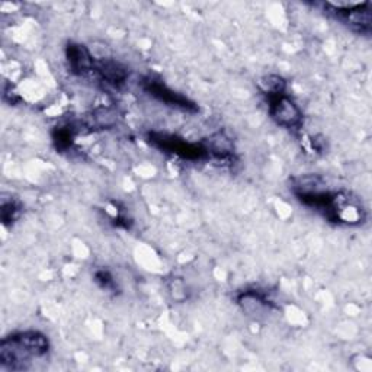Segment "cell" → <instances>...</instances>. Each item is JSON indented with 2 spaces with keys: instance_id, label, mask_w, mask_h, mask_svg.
Instances as JSON below:
<instances>
[{
  "instance_id": "6da1fadb",
  "label": "cell",
  "mask_w": 372,
  "mask_h": 372,
  "mask_svg": "<svg viewBox=\"0 0 372 372\" xmlns=\"http://www.w3.org/2000/svg\"><path fill=\"white\" fill-rule=\"evenodd\" d=\"M50 340L41 331L25 330L5 338L0 343V364L5 368L19 371L27 368L31 358L46 357Z\"/></svg>"
},
{
  "instance_id": "7a4b0ae2",
  "label": "cell",
  "mask_w": 372,
  "mask_h": 372,
  "mask_svg": "<svg viewBox=\"0 0 372 372\" xmlns=\"http://www.w3.org/2000/svg\"><path fill=\"white\" fill-rule=\"evenodd\" d=\"M149 143L153 147L159 149L160 151L178 156V158L189 162H201L209 159V151L205 144L186 142L178 135L165 132H150Z\"/></svg>"
},
{
  "instance_id": "3957f363",
  "label": "cell",
  "mask_w": 372,
  "mask_h": 372,
  "mask_svg": "<svg viewBox=\"0 0 372 372\" xmlns=\"http://www.w3.org/2000/svg\"><path fill=\"white\" fill-rule=\"evenodd\" d=\"M140 85H142V89L149 96H151L153 99H156L160 104H165L166 106L179 109L184 112H189V113H197L200 111V106L193 101H191L188 96L173 90L172 88H169L166 83H163L159 79H154V77L147 76V77H143Z\"/></svg>"
},
{
  "instance_id": "277c9868",
  "label": "cell",
  "mask_w": 372,
  "mask_h": 372,
  "mask_svg": "<svg viewBox=\"0 0 372 372\" xmlns=\"http://www.w3.org/2000/svg\"><path fill=\"white\" fill-rule=\"evenodd\" d=\"M324 8L330 11L339 19L340 22L346 24L352 29H355L361 34H369L371 32V24H372V15H371V4H336L329 2L324 4Z\"/></svg>"
},
{
  "instance_id": "5b68a950",
  "label": "cell",
  "mask_w": 372,
  "mask_h": 372,
  "mask_svg": "<svg viewBox=\"0 0 372 372\" xmlns=\"http://www.w3.org/2000/svg\"><path fill=\"white\" fill-rule=\"evenodd\" d=\"M268 101H269L270 118L278 125L288 128V130L300 128L303 123V113L298 105L294 102L291 97H288L284 93V95L268 97Z\"/></svg>"
},
{
  "instance_id": "8992f818",
  "label": "cell",
  "mask_w": 372,
  "mask_h": 372,
  "mask_svg": "<svg viewBox=\"0 0 372 372\" xmlns=\"http://www.w3.org/2000/svg\"><path fill=\"white\" fill-rule=\"evenodd\" d=\"M66 60L69 69L76 76H86L95 69V57L92 51L79 43H69L66 47Z\"/></svg>"
},
{
  "instance_id": "52a82bcc",
  "label": "cell",
  "mask_w": 372,
  "mask_h": 372,
  "mask_svg": "<svg viewBox=\"0 0 372 372\" xmlns=\"http://www.w3.org/2000/svg\"><path fill=\"white\" fill-rule=\"evenodd\" d=\"M97 74L101 79L113 88H121L128 79V70L121 63L111 60V58H104L99 63L95 64Z\"/></svg>"
},
{
  "instance_id": "ba28073f",
  "label": "cell",
  "mask_w": 372,
  "mask_h": 372,
  "mask_svg": "<svg viewBox=\"0 0 372 372\" xmlns=\"http://www.w3.org/2000/svg\"><path fill=\"white\" fill-rule=\"evenodd\" d=\"M237 303L243 307V310L249 312L259 311L262 308L270 307V301L266 297V294L258 291V289H247L243 291L237 297Z\"/></svg>"
},
{
  "instance_id": "9c48e42d",
  "label": "cell",
  "mask_w": 372,
  "mask_h": 372,
  "mask_svg": "<svg viewBox=\"0 0 372 372\" xmlns=\"http://www.w3.org/2000/svg\"><path fill=\"white\" fill-rule=\"evenodd\" d=\"M258 86H259L261 92L268 97L284 95L287 90L285 79L278 74H266V76L261 77L259 82H258Z\"/></svg>"
},
{
  "instance_id": "30bf717a",
  "label": "cell",
  "mask_w": 372,
  "mask_h": 372,
  "mask_svg": "<svg viewBox=\"0 0 372 372\" xmlns=\"http://www.w3.org/2000/svg\"><path fill=\"white\" fill-rule=\"evenodd\" d=\"M22 207L19 204V201H16L15 198H6V195H2V207H0V214H2V223L5 226H11L13 224L19 215H21Z\"/></svg>"
},
{
  "instance_id": "8fae6325",
  "label": "cell",
  "mask_w": 372,
  "mask_h": 372,
  "mask_svg": "<svg viewBox=\"0 0 372 372\" xmlns=\"http://www.w3.org/2000/svg\"><path fill=\"white\" fill-rule=\"evenodd\" d=\"M90 118V127H96L101 130L111 128L116 124V115L109 109H97L92 113Z\"/></svg>"
},
{
  "instance_id": "7c38bea8",
  "label": "cell",
  "mask_w": 372,
  "mask_h": 372,
  "mask_svg": "<svg viewBox=\"0 0 372 372\" xmlns=\"http://www.w3.org/2000/svg\"><path fill=\"white\" fill-rule=\"evenodd\" d=\"M53 139L58 150H69L73 146V140H74L73 128L70 127L57 128L53 135Z\"/></svg>"
},
{
  "instance_id": "4fadbf2b",
  "label": "cell",
  "mask_w": 372,
  "mask_h": 372,
  "mask_svg": "<svg viewBox=\"0 0 372 372\" xmlns=\"http://www.w3.org/2000/svg\"><path fill=\"white\" fill-rule=\"evenodd\" d=\"M95 282L108 292H115L116 288H118L116 287L112 273L108 269H97L95 272Z\"/></svg>"
},
{
  "instance_id": "5bb4252c",
  "label": "cell",
  "mask_w": 372,
  "mask_h": 372,
  "mask_svg": "<svg viewBox=\"0 0 372 372\" xmlns=\"http://www.w3.org/2000/svg\"><path fill=\"white\" fill-rule=\"evenodd\" d=\"M4 101L9 102L11 105H16L18 102H21V96L18 95V92L12 88V85L4 86Z\"/></svg>"
}]
</instances>
